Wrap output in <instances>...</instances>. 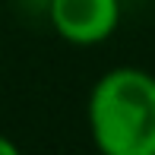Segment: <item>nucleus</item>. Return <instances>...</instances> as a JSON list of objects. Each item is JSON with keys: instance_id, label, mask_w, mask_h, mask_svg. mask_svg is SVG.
Returning <instances> with one entry per match:
<instances>
[{"instance_id": "obj_1", "label": "nucleus", "mask_w": 155, "mask_h": 155, "mask_svg": "<svg viewBox=\"0 0 155 155\" xmlns=\"http://www.w3.org/2000/svg\"><path fill=\"white\" fill-rule=\"evenodd\" d=\"M89 133L101 155H155V76L114 67L89 92Z\"/></svg>"}, {"instance_id": "obj_2", "label": "nucleus", "mask_w": 155, "mask_h": 155, "mask_svg": "<svg viewBox=\"0 0 155 155\" xmlns=\"http://www.w3.org/2000/svg\"><path fill=\"white\" fill-rule=\"evenodd\" d=\"M48 19L67 45L95 48L120 25V0H48Z\"/></svg>"}, {"instance_id": "obj_3", "label": "nucleus", "mask_w": 155, "mask_h": 155, "mask_svg": "<svg viewBox=\"0 0 155 155\" xmlns=\"http://www.w3.org/2000/svg\"><path fill=\"white\" fill-rule=\"evenodd\" d=\"M0 155H22V149H19L10 136H3V133H0Z\"/></svg>"}]
</instances>
